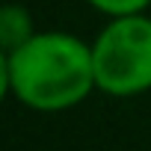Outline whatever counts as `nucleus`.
I'll return each instance as SVG.
<instances>
[{
	"mask_svg": "<svg viewBox=\"0 0 151 151\" xmlns=\"http://www.w3.org/2000/svg\"><path fill=\"white\" fill-rule=\"evenodd\" d=\"M86 6H92L95 12L116 18V15H130V12H145L151 6V0H83Z\"/></svg>",
	"mask_w": 151,
	"mask_h": 151,
	"instance_id": "4",
	"label": "nucleus"
},
{
	"mask_svg": "<svg viewBox=\"0 0 151 151\" xmlns=\"http://www.w3.org/2000/svg\"><path fill=\"white\" fill-rule=\"evenodd\" d=\"M3 92L27 110L62 113L86 101L95 86L92 42L65 30H36L3 50Z\"/></svg>",
	"mask_w": 151,
	"mask_h": 151,
	"instance_id": "1",
	"label": "nucleus"
},
{
	"mask_svg": "<svg viewBox=\"0 0 151 151\" xmlns=\"http://www.w3.org/2000/svg\"><path fill=\"white\" fill-rule=\"evenodd\" d=\"M33 33H36V27H33V15H30L27 6L6 3L3 9H0V50L18 47Z\"/></svg>",
	"mask_w": 151,
	"mask_h": 151,
	"instance_id": "3",
	"label": "nucleus"
},
{
	"mask_svg": "<svg viewBox=\"0 0 151 151\" xmlns=\"http://www.w3.org/2000/svg\"><path fill=\"white\" fill-rule=\"evenodd\" d=\"M95 86L110 98H136L151 89V15L110 18L92 39Z\"/></svg>",
	"mask_w": 151,
	"mask_h": 151,
	"instance_id": "2",
	"label": "nucleus"
}]
</instances>
